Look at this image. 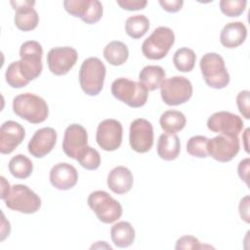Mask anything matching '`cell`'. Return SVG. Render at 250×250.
Returning a JSON list of instances; mask_svg holds the SVG:
<instances>
[{
  "label": "cell",
  "instance_id": "obj_1",
  "mask_svg": "<svg viewBox=\"0 0 250 250\" xmlns=\"http://www.w3.org/2000/svg\"><path fill=\"white\" fill-rule=\"evenodd\" d=\"M13 110L21 118L32 124L44 122L49 115V107L45 100L31 93H23L13 100Z\"/></svg>",
  "mask_w": 250,
  "mask_h": 250
},
{
  "label": "cell",
  "instance_id": "obj_2",
  "mask_svg": "<svg viewBox=\"0 0 250 250\" xmlns=\"http://www.w3.org/2000/svg\"><path fill=\"white\" fill-rule=\"evenodd\" d=\"M106 68L104 62L96 57L86 59L79 69V83L88 96H97L104 87Z\"/></svg>",
  "mask_w": 250,
  "mask_h": 250
},
{
  "label": "cell",
  "instance_id": "obj_3",
  "mask_svg": "<svg viewBox=\"0 0 250 250\" xmlns=\"http://www.w3.org/2000/svg\"><path fill=\"white\" fill-rule=\"evenodd\" d=\"M205 83L213 89H223L229 83V74L225 61L217 53H206L199 62Z\"/></svg>",
  "mask_w": 250,
  "mask_h": 250
},
{
  "label": "cell",
  "instance_id": "obj_4",
  "mask_svg": "<svg viewBox=\"0 0 250 250\" xmlns=\"http://www.w3.org/2000/svg\"><path fill=\"white\" fill-rule=\"evenodd\" d=\"M111 94L115 99L134 108L144 106L148 97L147 89L141 82L124 77L117 78L112 82Z\"/></svg>",
  "mask_w": 250,
  "mask_h": 250
},
{
  "label": "cell",
  "instance_id": "obj_5",
  "mask_svg": "<svg viewBox=\"0 0 250 250\" xmlns=\"http://www.w3.org/2000/svg\"><path fill=\"white\" fill-rule=\"evenodd\" d=\"M87 203L98 219L104 224L117 221L122 215L121 204L104 190H95L90 193Z\"/></svg>",
  "mask_w": 250,
  "mask_h": 250
},
{
  "label": "cell",
  "instance_id": "obj_6",
  "mask_svg": "<svg viewBox=\"0 0 250 250\" xmlns=\"http://www.w3.org/2000/svg\"><path fill=\"white\" fill-rule=\"evenodd\" d=\"M175 43L174 31L167 26H159L143 42V55L148 60H161Z\"/></svg>",
  "mask_w": 250,
  "mask_h": 250
},
{
  "label": "cell",
  "instance_id": "obj_7",
  "mask_svg": "<svg viewBox=\"0 0 250 250\" xmlns=\"http://www.w3.org/2000/svg\"><path fill=\"white\" fill-rule=\"evenodd\" d=\"M3 200L8 208L24 214L35 213L41 207L40 197L27 186L21 184L11 187Z\"/></svg>",
  "mask_w": 250,
  "mask_h": 250
},
{
  "label": "cell",
  "instance_id": "obj_8",
  "mask_svg": "<svg viewBox=\"0 0 250 250\" xmlns=\"http://www.w3.org/2000/svg\"><path fill=\"white\" fill-rule=\"evenodd\" d=\"M162 101L168 105H179L187 103L192 96L191 82L184 76H173L160 85Z\"/></svg>",
  "mask_w": 250,
  "mask_h": 250
},
{
  "label": "cell",
  "instance_id": "obj_9",
  "mask_svg": "<svg viewBox=\"0 0 250 250\" xmlns=\"http://www.w3.org/2000/svg\"><path fill=\"white\" fill-rule=\"evenodd\" d=\"M42 46L37 41L29 40L21 46L20 66L29 82L37 78L42 72Z\"/></svg>",
  "mask_w": 250,
  "mask_h": 250
},
{
  "label": "cell",
  "instance_id": "obj_10",
  "mask_svg": "<svg viewBox=\"0 0 250 250\" xmlns=\"http://www.w3.org/2000/svg\"><path fill=\"white\" fill-rule=\"evenodd\" d=\"M240 148L238 137H229L219 134L208 139L207 153L219 162H229L238 153Z\"/></svg>",
  "mask_w": 250,
  "mask_h": 250
},
{
  "label": "cell",
  "instance_id": "obj_11",
  "mask_svg": "<svg viewBox=\"0 0 250 250\" xmlns=\"http://www.w3.org/2000/svg\"><path fill=\"white\" fill-rule=\"evenodd\" d=\"M243 126L241 117L229 111L215 112L207 120V127L210 131L229 137H238Z\"/></svg>",
  "mask_w": 250,
  "mask_h": 250
},
{
  "label": "cell",
  "instance_id": "obj_12",
  "mask_svg": "<svg viewBox=\"0 0 250 250\" xmlns=\"http://www.w3.org/2000/svg\"><path fill=\"white\" fill-rule=\"evenodd\" d=\"M123 128L116 119H104L97 128L96 141L100 147L105 151L117 149L122 143Z\"/></svg>",
  "mask_w": 250,
  "mask_h": 250
},
{
  "label": "cell",
  "instance_id": "obj_13",
  "mask_svg": "<svg viewBox=\"0 0 250 250\" xmlns=\"http://www.w3.org/2000/svg\"><path fill=\"white\" fill-rule=\"evenodd\" d=\"M129 142L136 152L145 153L150 150L153 146L152 124L144 118L135 119L130 125Z\"/></svg>",
  "mask_w": 250,
  "mask_h": 250
},
{
  "label": "cell",
  "instance_id": "obj_14",
  "mask_svg": "<svg viewBox=\"0 0 250 250\" xmlns=\"http://www.w3.org/2000/svg\"><path fill=\"white\" fill-rule=\"evenodd\" d=\"M63 7L68 14L88 24L98 22L103 17V5L98 0H65Z\"/></svg>",
  "mask_w": 250,
  "mask_h": 250
},
{
  "label": "cell",
  "instance_id": "obj_15",
  "mask_svg": "<svg viewBox=\"0 0 250 250\" xmlns=\"http://www.w3.org/2000/svg\"><path fill=\"white\" fill-rule=\"evenodd\" d=\"M78 59L77 51L72 47L52 48L47 54V63L55 75H65L75 65Z\"/></svg>",
  "mask_w": 250,
  "mask_h": 250
},
{
  "label": "cell",
  "instance_id": "obj_16",
  "mask_svg": "<svg viewBox=\"0 0 250 250\" xmlns=\"http://www.w3.org/2000/svg\"><path fill=\"white\" fill-rule=\"evenodd\" d=\"M57 137V132L52 127H44L37 130L28 143V152L36 158L46 156L55 147Z\"/></svg>",
  "mask_w": 250,
  "mask_h": 250
},
{
  "label": "cell",
  "instance_id": "obj_17",
  "mask_svg": "<svg viewBox=\"0 0 250 250\" xmlns=\"http://www.w3.org/2000/svg\"><path fill=\"white\" fill-rule=\"evenodd\" d=\"M88 134L86 129L77 123L70 124L64 131L62 150L66 156L76 159L78 152L87 146Z\"/></svg>",
  "mask_w": 250,
  "mask_h": 250
},
{
  "label": "cell",
  "instance_id": "obj_18",
  "mask_svg": "<svg viewBox=\"0 0 250 250\" xmlns=\"http://www.w3.org/2000/svg\"><path fill=\"white\" fill-rule=\"evenodd\" d=\"M13 9L16 11L14 21L16 26L22 31H30L36 28L39 22V16L33 9L35 1H11Z\"/></svg>",
  "mask_w": 250,
  "mask_h": 250
},
{
  "label": "cell",
  "instance_id": "obj_19",
  "mask_svg": "<svg viewBox=\"0 0 250 250\" xmlns=\"http://www.w3.org/2000/svg\"><path fill=\"white\" fill-rule=\"evenodd\" d=\"M25 137L24 128L13 120L5 121L0 129V152L9 154L21 145Z\"/></svg>",
  "mask_w": 250,
  "mask_h": 250
},
{
  "label": "cell",
  "instance_id": "obj_20",
  "mask_svg": "<svg viewBox=\"0 0 250 250\" xmlns=\"http://www.w3.org/2000/svg\"><path fill=\"white\" fill-rule=\"evenodd\" d=\"M78 181V172L74 166L66 162H61L52 167L50 171V182L52 186L60 190L72 188Z\"/></svg>",
  "mask_w": 250,
  "mask_h": 250
},
{
  "label": "cell",
  "instance_id": "obj_21",
  "mask_svg": "<svg viewBox=\"0 0 250 250\" xmlns=\"http://www.w3.org/2000/svg\"><path fill=\"white\" fill-rule=\"evenodd\" d=\"M107 187L116 194H124L133 187L134 178L132 172L124 166L113 168L107 175Z\"/></svg>",
  "mask_w": 250,
  "mask_h": 250
},
{
  "label": "cell",
  "instance_id": "obj_22",
  "mask_svg": "<svg viewBox=\"0 0 250 250\" xmlns=\"http://www.w3.org/2000/svg\"><path fill=\"white\" fill-rule=\"evenodd\" d=\"M247 36V29L243 22L232 21L227 23L221 31V44L229 49H233L241 45Z\"/></svg>",
  "mask_w": 250,
  "mask_h": 250
},
{
  "label": "cell",
  "instance_id": "obj_23",
  "mask_svg": "<svg viewBox=\"0 0 250 250\" xmlns=\"http://www.w3.org/2000/svg\"><path fill=\"white\" fill-rule=\"evenodd\" d=\"M156 148L160 158L166 161L174 160L179 156L181 151L180 139L176 134L163 133L158 138Z\"/></svg>",
  "mask_w": 250,
  "mask_h": 250
},
{
  "label": "cell",
  "instance_id": "obj_24",
  "mask_svg": "<svg viewBox=\"0 0 250 250\" xmlns=\"http://www.w3.org/2000/svg\"><path fill=\"white\" fill-rule=\"evenodd\" d=\"M110 237L115 246L126 248L132 245L135 240V229L129 222L121 221L111 227Z\"/></svg>",
  "mask_w": 250,
  "mask_h": 250
},
{
  "label": "cell",
  "instance_id": "obj_25",
  "mask_svg": "<svg viewBox=\"0 0 250 250\" xmlns=\"http://www.w3.org/2000/svg\"><path fill=\"white\" fill-rule=\"evenodd\" d=\"M165 76V70L161 66L146 65L140 71L139 80L147 89V91H154L160 87Z\"/></svg>",
  "mask_w": 250,
  "mask_h": 250
},
{
  "label": "cell",
  "instance_id": "obj_26",
  "mask_svg": "<svg viewBox=\"0 0 250 250\" xmlns=\"http://www.w3.org/2000/svg\"><path fill=\"white\" fill-rule=\"evenodd\" d=\"M187 119L183 112L179 110L169 109L164 111L160 118L159 124L162 130L168 134H176L177 132L183 130L186 126Z\"/></svg>",
  "mask_w": 250,
  "mask_h": 250
},
{
  "label": "cell",
  "instance_id": "obj_27",
  "mask_svg": "<svg viewBox=\"0 0 250 250\" xmlns=\"http://www.w3.org/2000/svg\"><path fill=\"white\" fill-rule=\"evenodd\" d=\"M104 57L105 61L112 65L123 64L129 57L128 47L121 41H111L104 49Z\"/></svg>",
  "mask_w": 250,
  "mask_h": 250
},
{
  "label": "cell",
  "instance_id": "obj_28",
  "mask_svg": "<svg viewBox=\"0 0 250 250\" xmlns=\"http://www.w3.org/2000/svg\"><path fill=\"white\" fill-rule=\"evenodd\" d=\"M9 171L17 179H26L33 171V164L31 160L23 155L17 154L13 156L9 161Z\"/></svg>",
  "mask_w": 250,
  "mask_h": 250
},
{
  "label": "cell",
  "instance_id": "obj_29",
  "mask_svg": "<svg viewBox=\"0 0 250 250\" xmlns=\"http://www.w3.org/2000/svg\"><path fill=\"white\" fill-rule=\"evenodd\" d=\"M149 28V21L145 15L129 17L125 22V31L133 39L143 37Z\"/></svg>",
  "mask_w": 250,
  "mask_h": 250
},
{
  "label": "cell",
  "instance_id": "obj_30",
  "mask_svg": "<svg viewBox=\"0 0 250 250\" xmlns=\"http://www.w3.org/2000/svg\"><path fill=\"white\" fill-rule=\"evenodd\" d=\"M196 56L193 50L189 48L178 49L173 57V63L175 67L182 72H189L193 69Z\"/></svg>",
  "mask_w": 250,
  "mask_h": 250
},
{
  "label": "cell",
  "instance_id": "obj_31",
  "mask_svg": "<svg viewBox=\"0 0 250 250\" xmlns=\"http://www.w3.org/2000/svg\"><path fill=\"white\" fill-rule=\"evenodd\" d=\"M76 160L87 170H96L101 165V155L99 151L88 145L78 152Z\"/></svg>",
  "mask_w": 250,
  "mask_h": 250
},
{
  "label": "cell",
  "instance_id": "obj_32",
  "mask_svg": "<svg viewBox=\"0 0 250 250\" xmlns=\"http://www.w3.org/2000/svg\"><path fill=\"white\" fill-rule=\"evenodd\" d=\"M5 78L9 86H11L12 88H22L29 83V81L25 78L23 72L21 69L20 61L13 62L9 64L5 73Z\"/></svg>",
  "mask_w": 250,
  "mask_h": 250
},
{
  "label": "cell",
  "instance_id": "obj_33",
  "mask_svg": "<svg viewBox=\"0 0 250 250\" xmlns=\"http://www.w3.org/2000/svg\"><path fill=\"white\" fill-rule=\"evenodd\" d=\"M207 142L208 138H206L205 136H193L188 141L187 151L192 156L198 158H205L208 156Z\"/></svg>",
  "mask_w": 250,
  "mask_h": 250
},
{
  "label": "cell",
  "instance_id": "obj_34",
  "mask_svg": "<svg viewBox=\"0 0 250 250\" xmlns=\"http://www.w3.org/2000/svg\"><path fill=\"white\" fill-rule=\"evenodd\" d=\"M245 0H222L220 1L221 12L228 17H239L246 8Z\"/></svg>",
  "mask_w": 250,
  "mask_h": 250
},
{
  "label": "cell",
  "instance_id": "obj_35",
  "mask_svg": "<svg viewBox=\"0 0 250 250\" xmlns=\"http://www.w3.org/2000/svg\"><path fill=\"white\" fill-rule=\"evenodd\" d=\"M204 248H213L210 245H204L192 235H184L180 237L175 245V249H204Z\"/></svg>",
  "mask_w": 250,
  "mask_h": 250
},
{
  "label": "cell",
  "instance_id": "obj_36",
  "mask_svg": "<svg viewBox=\"0 0 250 250\" xmlns=\"http://www.w3.org/2000/svg\"><path fill=\"white\" fill-rule=\"evenodd\" d=\"M249 94H250V92L248 90H244V91L239 92L236 96V104H237L238 110L245 119L250 118V114H249Z\"/></svg>",
  "mask_w": 250,
  "mask_h": 250
},
{
  "label": "cell",
  "instance_id": "obj_37",
  "mask_svg": "<svg viewBox=\"0 0 250 250\" xmlns=\"http://www.w3.org/2000/svg\"><path fill=\"white\" fill-rule=\"evenodd\" d=\"M117 4L124 10L137 11L144 9L147 2L146 0H118Z\"/></svg>",
  "mask_w": 250,
  "mask_h": 250
},
{
  "label": "cell",
  "instance_id": "obj_38",
  "mask_svg": "<svg viewBox=\"0 0 250 250\" xmlns=\"http://www.w3.org/2000/svg\"><path fill=\"white\" fill-rule=\"evenodd\" d=\"M159 4L162 9L169 13H176L180 11L184 5L183 0H160Z\"/></svg>",
  "mask_w": 250,
  "mask_h": 250
},
{
  "label": "cell",
  "instance_id": "obj_39",
  "mask_svg": "<svg viewBox=\"0 0 250 250\" xmlns=\"http://www.w3.org/2000/svg\"><path fill=\"white\" fill-rule=\"evenodd\" d=\"M239 215L241 217V219L246 222L247 224L250 223L249 220V195L244 196L243 198H241L240 202H239Z\"/></svg>",
  "mask_w": 250,
  "mask_h": 250
},
{
  "label": "cell",
  "instance_id": "obj_40",
  "mask_svg": "<svg viewBox=\"0 0 250 250\" xmlns=\"http://www.w3.org/2000/svg\"><path fill=\"white\" fill-rule=\"evenodd\" d=\"M248 172H249V158H245L239 162L238 167H237V173H238V176L240 177V179L242 181H244L247 186H249Z\"/></svg>",
  "mask_w": 250,
  "mask_h": 250
},
{
  "label": "cell",
  "instance_id": "obj_41",
  "mask_svg": "<svg viewBox=\"0 0 250 250\" xmlns=\"http://www.w3.org/2000/svg\"><path fill=\"white\" fill-rule=\"evenodd\" d=\"M0 180H1V195H0V197H1V199H4L6 197V195L8 194V192L10 191L11 187H10L9 182H7L3 176L0 178Z\"/></svg>",
  "mask_w": 250,
  "mask_h": 250
}]
</instances>
